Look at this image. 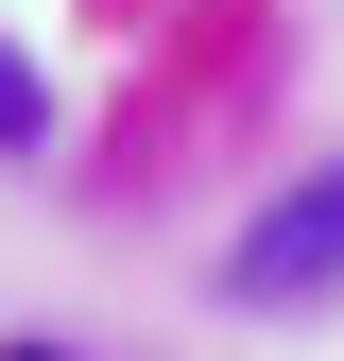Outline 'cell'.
Returning <instances> with one entry per match:
<instances>
[{
  "mask_svg": "<svg viewBox=\"0 0 344 361\" xmlns=\"http://www.w3.org/2000/svg\"><path fill=\"white\" fill-rule=\"evenodd\" d=\"M327 293H344V155L293 172V190L224 241V310H327Z\"/></svg>",
  "mask_w": 344,
  "mask_h": 361,
  "instance_id": "obj_1",
  "label": "cell"
},
{
  "mask_svg": "<svg viewBox=\"0 0 344 361\" xmlns=\"http://www.w3.org/2000/svg\"><path fill=\"white\" fill-rule=\"evenodd\" d=\"M35 138H52V86H35L18 52H0V155H35Z\"/></svg>",
  "mask_w": 344,
  "mask_h": 361,
  "instance_id": "obj_2",
  "label": "cell"
}]
</instances>
